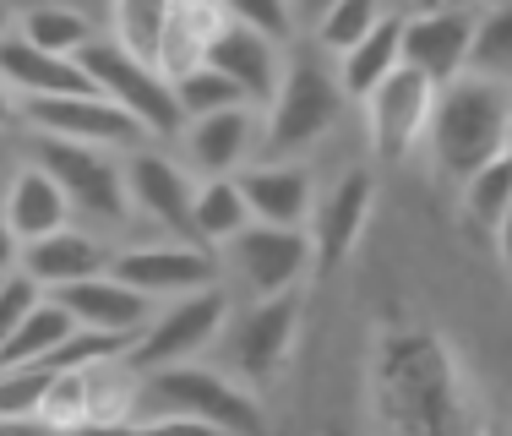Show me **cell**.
<instances>
[{
    "label": "cell",
    "instance_id": "ac0fdd59",
    "mask_svg": "<svg viewBox=\"0 0 512 436\" xmlns=\"http://www.w3.org/2000/svg\"><path fill=\"white\" fill-rule=\"evenodd\" d=\"M180 142H186L191 169H202L207 180H218V175H240V169L251 164V153L262 148V120H256L251 109H224V115L186 120Z\"/></svg>",
    "mask_w": 512,
    "mask_h": 436
},
{
    "label": "cell",
    "instance_id": "52a82bcc",
    "mask_svg": "<svg viewBox=\"0 0 512 436\" xmlns=\"http://www.w3.org/2000/svg\"><path fill=\"white\" fill-rule=\"evenodd\" d=\"M224 327H229V295H224V284L197 289V295H180L175 306L158 311L153 327L137 338L131 366H137L142 377L169 371V366H191V360H197L202 349L224 333Z\"/></svg>",
    "mask_w": 512,
    "mask_h": 436
},
{
    "label": "cell",
    "instance_id": "1f68e13d",
    "mask_svg": "<svg viewBox=\"0 0 512 436\" xmlns=\"http://www.w3.org/2000/svg\"><path fill=\"white\" fill-rule=\"evenodd\" d=\"M88 409H93L88 366H82V371H55L50 398H44V409H39L44 426H55L60 436H82V431H88Z\"/></svg>",
    "mask_w": 512,
    "mask_h": 436
},
{
    "label": "cell",
    "instance_id": "5bb4252c",
    "mask_svg": "<svg viewBox=\"0 0 512 436\" xmlns=\"http://www.w3.org/2000/svg\"><path fill=\"white\" fill-rule=\"evenodd\" d=\"M126 191H131V213L153 218V224L169 229L175 240H191V246H197V235H191V202H197V186H191V175L175 159L137 148L126 159Z\"/></svg>",
    "mask_w": 512,
    "mask_h": 436
},
{
    "label": "cell",
    "instance_id": "ab89813d",
    "mask_svg": "<svg viewBox=\"0 0 512 436\" xmlns=\"http://www.w3.org/2000/svg\"><path fill=\"white\" fill-rule=\"evenodd\" d=\"M11 120H22V99L6 88V77H0V126H11Z\"/></svg>",
    "mask_w": 512,
    "mask_h": 436
},
{
    "label": "cell",
    "instance_id": "f1b7e54d",
    "mask_svg": "<svg viewBox=\"0 0 512 436\" xmlns=\"http://www.w3.org/2000/svg\"><path fill=\"white\" fill-rule=\"evenodd\" d=\"M175 99H180V115H186V120L224 115V109H251V104H246V93H240L218 66H207V60H202L197 71H186V77L175 82Z\"/></svg>",
    "mask_w": 512,
    "mask_h": 436
},
{
    "label": "cell",
    "instance_id": "e0dca14e",
    "mask_svg": "<svg viewBox=\"0 0 512 436\" xmlns=\"http://www.w3.org/2000/svg\"><path fill=\"white\" fill-rule=\"evenodd\" d=\"M371 208H376V180L365 175V169H349V175L322 197V208H316L311 224H306L322 268H338V262L360 246L365 224H371Z\"/></svg>",
    "mask_w": 512,
    "mask_h": 436
},
{
    "label": "cell",
    "instance_id": "277c9868",
    "mask_svg": "<svg viewBox=\"0 0 512 436\" xmlns=\"http://www.w3.org/2000/svg\"><path fill=\"white\" fill-rule=\"evenodd\" d=\"M344 99L349 93L338 82V71H322L306 55L289 60L278 99L267 104V120H262V159H295L311 142H322L344 115Z\"/></svg>",
    "mask_w": 512,
    "mask_h": 436
},
{
    "label": "cell",
    "instance_id": "7a4b0ae2",
    "mask_svg": "<svg viewBox=\"0 0 512 436\" xmlns=\"http://www.w3.org/2000/svg\"><path fill=\"white\" fill-rule=\"evenodd\" d=\"M431 159L447 180L469 186L485 164L512 153V82L463 71L458 82H447L436 93L431 115Z\"/></svg>",
    "mask_w": 512,
    "mask_h": 436
},
{
    "label": "cell",
    "instance_id": "bcb514c9",
    "mask_svg": "<svg viewBox=\"0 0 512 436\" xmlns=\"http://www.w3.org/2000/svg\"><path fill=\"white\" fill-rule=\"evenodd\" d=\"M491 6H512V0H491Z\"/></svg>",
    "mask_w": 512,
    "mask_h": 436
},
{
    "label": "cell",
    "instance_id": "cb8c5ba5",
    "mask_svg": "<svg viewBox=\"0 0 512 436\" xmlns=\"http://www.w3.org/2000/svg\"><path fill=\"white\" fill-rule=\"evenodd\" d=\"M398 71H404V17H398V11H387L349 55H338V82H344V93L360 104L371 99L387 77H398Z\"/></svg>",
    "mask_w": 512,
    "mask_h": 436
},
{
    "label": "cell",
    "instance_id": "b9f144b4",
    "mask_svg": "<svg viewBox=\"0 0 512 436\" xmlns=\"http://www.w3.org/2000/svg\"><path fill=\"white\" fill-rule=\"evenodd\" d=\"M0 39H11V11H6V0H0Z\"/></svg>",
    "mask_w": 512,
    "mask_h": 436
},
{
    "label": "cell",
    "instance_id": "d6986e66",
    "mask_svg": "<svg viewBox=\"0 0 512 436\" xmlns=\"http://www.w3.org/2000/svg\"><path fill=\"white\" fill-rule=\"evenodd\" d=\"M55 300L77 317V327H93V333H131V338H142L153 327V300L142 295V289L120 284L115 273L82 278V284L60 289Z\"/></svg>",
    "mask_w": 512,
    "mask_h": 436
},
{
    "label": "cell",
    "instance_id": "60d3db41",
    "mask_svg": "<svg viewBox=\"0 0 512 436\" xmlns=\"http://www.w3.org/2000/svg\"><path fill=\"white\" fill-rule=\"evenodd\" d=\"M496 246H502V262L512 268V213L502 218V224H496Z\"/></svg>",
    "mask_w": 512,
    "mask_h": 436
},
{
    "label": "cell",
    "instance_id": "83f0119b",
    "mask_svg": "<svg viewBox=\"0 0 512 436\" xmlns=\"http://www.w3.org/2000/svg\"><path fill=\"white\" fill-rule=\"evenodd\" d=\"M382 17H387V0H338L316 17V44L327 55H349Z\"/></svg>",
    "mask_w": 512,
    "mask_h": 436
},
{
    "label": "cell",
    "instance_id": "f35d334b",
    "mask_svg": "<svg viewBox=\"0 0 512 436\" xmlns=\"http://www.w3.org/2000/svg\"><path fill=\"white\" fill-rule=\"evenodd\" d=\"M0 436H60V431L44 426V420H0Z\"/></svg>",
    "mask_w": 512,
    "mask_h": 436
},
{
    "label": "cell",
    "instance_id": "ee69618b",
    "mask_svg": "<svg viewBox=\"0 0 512 436\" xmlns=\"http://www.w3.org/2000/svg\"><path fill=\"white\" fill-rule=\"evenodd\" d=\"M0 175H6V142H0Z\"/></svg>",
    "mask_w": 512,
    "mask_h": 436
},
{
    "label": "cell",
    "instance_id": "d4e9b609",
    "mask_svg": "<svg viewBox=\"0 0 512 436\" xmlns=\"http://www.w3.org/2000/svg\"><path fill=\"white\" fill-rule=\"evenodd\" d=\"M251 224H256L251 202H246V191H240L235 175H218V180H202L197 186V202H191V235H197V246L224 251L229 240Z\"/></svg>",
    "mask_w": 512,
    "mask_h": 436
},
{
    "label": "cell",
    "instance_id": "5b68a950",
    "mask_svg": "<svg viewBox=\"0 0 512 436\" xmlns=\"http://www.w3.org/2000/svg\"><path fill=\"white\" fill-rule=\"evenodd\" d=\"M77 60H82V71L93 77V88H99L109 104L126 109L148 137H180V131H186L175 82H169L153 60L131 55L120 39H93Z\"/></svg>",
    "mask_w": 512,
    "mask_h": 436
},
{
    "label": "cell",
    "instance_id": "f6af8a7d",
    "mask_svg": "<svg viewBox=\"0 0 512 436\" xmlns=\"http://www.w3.org/2000/svg\"><path fill=\"white\" fill-rule=\"evenodd\" d=\"M480 436H507V431H480Z\"/></svg>",
    "mask_w": 512,
    "mask_h": 436
},
{
    "label": "cell",
    "instance_id": "44dd1931",
    "mask_svg": "<svg viewBox=\"0 0 512 436\" xmlns=\"http://www.w3.org/2000/svg\"><path fill=\"white\" fill-rule=\"evenodd\" d=\"M0 218L11 224V235H17L22 246H33V240H44V235L71 229V202H66V191L55 186V175H44L39 164H22L17 175L6 180Z\"/></svg>",
    "mask_w": 512,
    "mask_h": 436
},
{
    "label": "cell",
    "instance_id": "836d02e7",
    "mask_svg": "<svg viewBox=\"0 0 512 436\" xmlns=\"http://www.w3.org/2000/svg\"><path fill=\"white\" fill-rule=\"evenodd\" d=\"M50 382H55V371H44V366L0 371V420H39Z\"/></svg>",
    "mask_w": 512,
    "mask_h": 436
},
{
    "label": "cell",
    "instance_id": "f546056e",
    "mask_svg": "<svg viewBox=\"0 0 512 436\" xmlns=\"http://www.w3.org/2000/svg\"><path fill=\"white\" fill-rule=\"evenodd\" d=\"M164 22H169V0H115V39L131 55L158 66V44H164Z\"/></svg>",
    "mask_w": 512,
    "mask_h": 436
},
{
    "label": "cell",
    "instance_id": "d590c367",
    "mask_svg": "<svg viewBox=\"0 0 512 436\" xmlns=\"http://www.w3.org/2000/svg\"><path fill=\"white\" fill-rule=\"evenodd\" d=\"M39 300H44V289L33 284L22 268L11 273V278H0V349H6L11 338H17V327L39 311Z\"/></svg>",
    "mask_w": 512,
    "mask_h": 436
},
{
    "label": "cell",
    "instance_id": "4dcf8cb0",
    "mask_svg": "<svg viewBox=\"0 0 512 436\" xmlns=\"http://www.w3.org/2000/svg\"><path fill=\"white\" fill-rule=\"evenodd\" d=\"M463 213H469L480 229H496L512 213V153L496 159V164H485L480 175L463 186Z\"/></svg>",
    "mask_w": 512,
    "mask_h": 436
},
{
    "label": "cell",
    "instance_id": "9a60e30c",
    "mask_svg": "<svg viewBox=\"0 0 512 436\" xmlns=\"http://www.w3.org/2000/svg\"><path fill=\"white\" fill-rule=\"evenodd\" d=\"M0 77H6V88L17 93L22 104H33V99H88V93H99L77 55H50V50H39V44H28L22 33L0 39Z\"/></svg>",
    "mask_w": 512,
    "mask_h": 436
},
{
    "label": "cell",
    "instance_id": "484cf974",
    "mask_svg": "<svg viewBox=\"0 0 512 436\" xmlns=\"http://www.w3.org/2000/svg\"><path fill=\"white\" fill-rule=\"evenodd\" d=\"M71 333H77V317H71V311L60 306L55 295H44V300H39V311H33V317L17 327V338H11L6 349H0V371L39 366V360H50Z\"/></svg>",
    "mask_w": 512,
    "mask_h": 436
},
{
    "label": "cell",
    "instance_id": "8fae6325",
    "mask_svg": "<svg viewBox=\"0 0 512 436\" xmlns=\"http://www.w3.org/2000/svg\"><path fill=\"white\" fill-rule=\"evenodd\" d=\"M436 82H425L420 71H398V77H387L382 88L365 99V115H371V148L376 159L398 164L409 159L414 142L431 137V115H436Z\"/></svg>",
    "mask_w": 512,
    "mask_h": 436
},
{
    "label": "cell",
    "instance_id": "7bdbcfd3",
    "mask_svg": "<svg viewBox=\"0 0 512 436\" xmlns=\"http://www.w3.org/2000/svg\"><path fill=\"white\" fill-rule=\"evenodd\" d=\"M431 6H453V0H420V11H431Z\"/></svg>",
    "mask_w": 512,
    "mask_h": 436
},
{
    "label": "cell",
    "instance_id": "9c48e42d",
    "mask_svg": "<svg viewBox=\"0 0 512 436\" xmlns=\"http://www.w3.org/2000/svg\"><path fill=\"white\" fill-rule=\"evenodd\" d=\"M474 33H480V6H431L404 17V66L420 71L425 82L447 88L469 71L474 60Z\"/></svg>",
    "mask_w": 512,
    "mask_h": 436
},
{
    "label": "cell",
    "instance_id": "30bf717a",
    "mask_svg": "<svg viewBox=\"0 0 512 436\" xmlns=\"http://www.w3.org/2000/svg\"><path fill=\"white\" fill-rule=\"evenodd\" d=\"M109 273L120 284L142 289L148 300H180V295H197V289L218 284V257L207 246H191V240H164V246H131L115 251Z\"/></svg>",
    "mask_w": 512,
    "mask_h": 436
},
{
    "label": "cell",
    "instance_id": "8d00e7d4",
    "mask_svg": "<svg viewBox=\"0 0 512 436\" xmlns=\"http://www.w3.org/2000/svg\"><path fill=\"white\" fill-rule=\"evenodd\" d=\"M82 436H218V431L213 426H197V420H131V426L82 431Z\"/></svg>",
    "mask_w": 512,
    "mask_h": 436
},
{
    "label": "cell",
    "instance_id": "4fadbf2b",
    "mask_svg": "<svg viewBox=\"0 0 512 436\" xmlns=\"http://www.w3.org/2000/svg\"><path fill=\"white\" fill-rule=\"evenodd\" d=\"M295 327H300V306H295V295L256 300L246 317L229 322L224 333H229V360H235L240 382H267V377H273V371L289 360Z\"/></svg>",
    "mask_w": 512,
    "mask_h": 436
},
{
    "label": "cell",
    "instance_id": "ba28073f",
    "mask_svg": "<svg viewBox=\"0 0 512 436\" xmlns=\"http://www.w3.org/2000/svg\"><path fill=\"white\" fill-rule=\"evenodd\" d=\"M316 246L311 229H278V224H251L224 246V268L251 289L256 300H278L300 284V273L311 268Z\"/></svg>",
    "mask_w": 512,
    "mask_h": 436
},
{
    "label": "cell",
    "instance_id": "8992f818",
    "mask_svg": "<svg viewBox=\"0 0 512 436\" xmlns=\"http://www.w3.org/2000/svg\"><path fill=\"white\" fill-rule=\"evenodd\" d=\"M33 164L55 175L66 191L71 213L93 218V224H126L131 218V191H126V164L109 159V148H88V142H60L33 131Z\"/></svg>",
    "mask_w": 512,
    "mask_h": 436
},
{
    "label": "cell",
    "instance_id": "7402d4cb",
    "mask_svg": "<svg viewBox=\"0 0 512 436\" xmlns=\"http://www.w3.org/2000/svg\"><path fill=\"white\" fill-rule=\"evenodd\" d=\"M207 66L224 71V77L235 82L240 93H246V104H273V99H278V82H284L278 44L262 39V33H251V28H235V22H229V28L213 39Z\"/></svg>",
    "mask_w": 512,
    "mask_h": 436
},
{
    "label": "cell",
    "instance_id": "4316f807",
    "mask_svg": "<svg viewBox=\"0 0 512 436\" xmlns=\"http://www.w3.org/2000/svg\"><path fill=\"white\" fill-rule=\"evenodd\" d=\"M22 39L50 50V55H82L99 33H93L88 17L71 11V6H33L28 17H22Z\"/></svg>",
    "mask_w": 512,
    "mask_h": 436
},
{
    "label": "cell",
    "instance_id": "2e32d148",
    "mask_svg": "<svg viewBox=\"0 0 512 436\" xmlns=\"http://www.w3.org/2000/svg\"><path fill=\"white\" fill-rule=\"evenodd\" d=\"M240 191L251 202L256 224H278V229H306L316 213V186L311 169L295 159H256L240 169Z\"/></svg>",
    "mask_w": 512,
    "mask_h": 436
},
{
    "label": "cell",
    "instance_id": "e575fe53",
    "mask_svg": "<svg viewBox=\"0 0 512 436\" xmlns=\"http://www.w3.org/2000/svg\"><path fill=\"white\" fill-rule=\"evenodd\" d=\"M224 11H229L235 28H251L273 44H284L289 33H295V6H289V0H224Z\"/></svg>",
    "mask_w": 512,
    "mask_h": 436
},
{
    "label": "cell",
    "instance_id": "74e56055",
    "mask_svg": "<svg viewBox=\"0 0 512 436\" xmlns=\"http://www.w3.org/2000/svg\"><path fill=\"white\" fill-rule=\"evenodd\" d=\"M17 268H22V240L11 235V224L0 218V278H11Z\"/></svg>",
    "mask_w": 512,
    "mask_h": 436
},
{
    "label": "cell",
    "instance_id": "d6a6232c",
    "mask_svg": "<svg viewBox=\"0 0 512 436\" xmlns=\"http://www.w3.org/2000/svg\"><path fill=\"white\" fill-rule=\"evenodd\" d=\"M469 71L496 82H512V6H485L480 33H474V60Z\"/></svg>",
    "mask_w": 512,
    "mask_h": 436
},
{
    "label": "cell",
    "instance_id": "6da1fadb",
    "mask_svg": "<svg viewBox=\"0 0 512 436\" xmlns=\"http://www.w3.org/2000/svg\"><path fill=\"white\" fill-rule=\"evenodd\" d=\"M376 404L387 436H480L458 355L425 327H398L376 355Z\"/></svg>",
    "mask_w": 512,
    "mask_h": 436
},
{
    "label": "cell",
    "instance_id": "7c38bea8",
    "mask_svg": "<svg viewBox=\"0 0 512 436\" xmlns=\"http://www.w3.org/2000/svg\"><path fill=\"white\" fill-rule=\"evenodd\" d=\"M22 120H28L39 137H60V142H88V148H131L148 137L137 120L120 104H109L104 93H88V99H33L22 104Z\"/></svg>",
    "mask_w": 512,
    "mask_h": 436
},
{
    "label": "cell",
    "instance_id": "3957f363",
    "mask_svg": "<svg viewBox=\"0 0 512 436\" xmlns=\"http://www.w3.org/2000/svg\"><path fill=\"white\" fill-rule=\"evenodd\" d=\"M137 420H197L218 436H267L262 404L246 393V382H229L207 366H169L142 377V415Z\"/></svg>",
    "mask_w": 512,
    "mask_h": 436
},
{
    "label": "cell",
    "instance_id": "ffe728a7",
    "mask_svg": "<svg viewBox=\"0 0 512 436\" xmlns=\"http://www.w3.org/2000/svg\"><path fill=\"white\" fill-rule=\"evenodd\" d=\"M115 251L104 240L82 235V229H60V235H44L33 246H22V273L44 289V295H60V289L82 284V278H99L109 273Z\"/></svg>",
    "mask_w": 512,
    "mask_h": 436
},
{
    "label": "cell",
    "instance_id": "603a6c76",
    "mask_svg": "<svg viewBox=\"0 0 512 436\" xmlns=\"http://www.w3.org/2000/svg\"><path fill=\"white\" fill-rule=\"evenodd\" d=\"M224 28H229L224 0H169L164 44H158V71H164L169 82H180L186 71H197Z\"/></svg>",
    "mask_w": 512,
    "mask_h": 436
}]
</instances>
